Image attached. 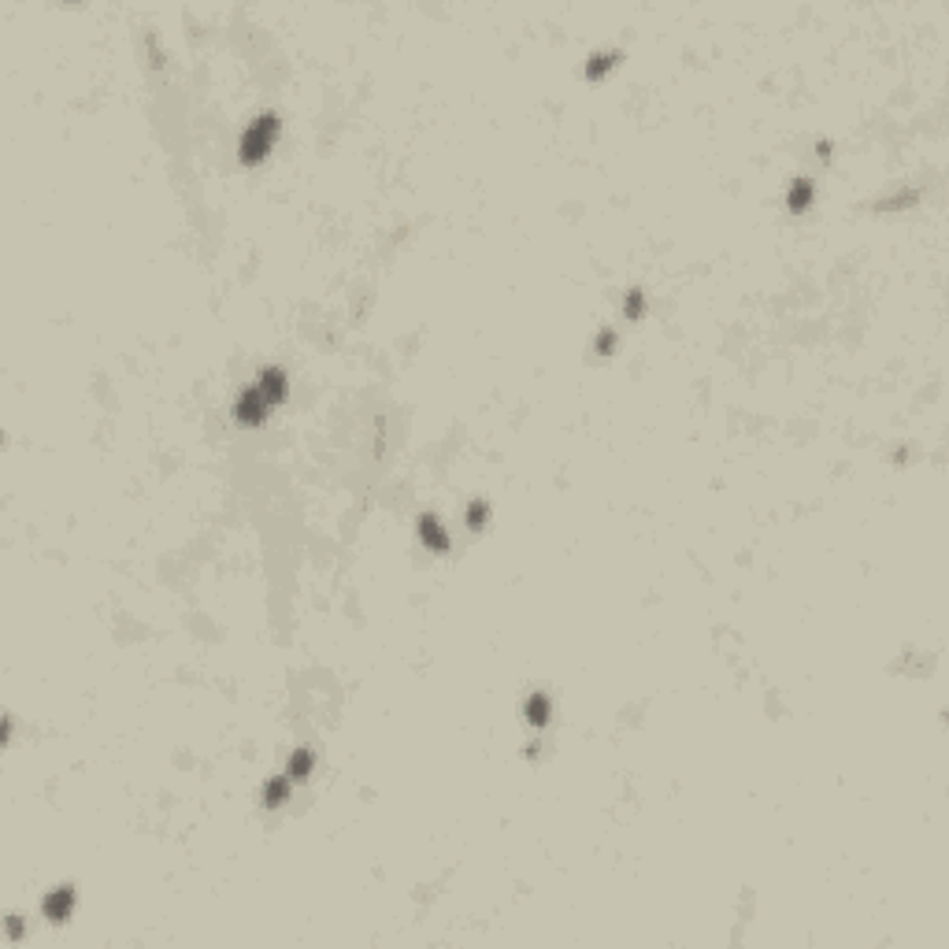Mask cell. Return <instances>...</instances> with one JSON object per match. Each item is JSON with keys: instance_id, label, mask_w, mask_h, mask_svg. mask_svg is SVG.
I'll use <instances>...</instances> for the list:
<instances>
[{"instance_id": "6da1fadb", "label": "cell", "mask_w": 949, "mask_h": 949, "mask_svg": "<svg viewBox=\"0 0 949 949\" xmlns=\"http://www.w3.org/2000/svg\"><path fill=\"white\" fill-rule=\"evenodd\" d=\"M275 134H278V119L271 116H260L249 130H245V138H241V160L245 163H260L267 156V148L275 145Z\"/></svg>"}, {"instance_id": "7a4b0ae2", "label": "cell", "mask_w": 949, "mask_h": 949, "mask_svg": "<svg viewBox=\"0 0 949 949\" xmlns=\"http://www.w3.org/2000/svg\"><path fill=\"white\" fill-rule=\"evenodd\" d=\"M267 412H271V401L260 394L256 386L245 389V394H241V401L234 404V419H237V423H260Z\"/></svg>"}, {"instance_id": "3957f363", "label": "cell", "mask_w": 949, "mask_h": 949, "mask_svg": "<svg viewBox=\"0 0 949 949\" xmlns=\"http://www.w3.org/2000/svg\"><path fill=\"white\" fill-rule=\"evenodd\" d=\"M71 905H74V890L71 886H56L52 894L45 898V916L60 923V920L71 916Z\"/></svg>"}, {"instance_id": "277c9868", "label": "cell", "mask_w": 949, "mask_h": 949, "mask_svg": "<svg viewBox=\"0 0 949 949\" xmlns=\"http://www.w3.org/2000/svg\"><path fill=\"white\" fill-rule=\"evenodd\" d=\"M256 389H260V394L271 401V408H275L278 401L286 397V371H282V367H267L264 375H260V386H256Z\"/></svg>"}, {"instance_id": "5b68a950", "label": "cell", "mask_w": 949, "mask_h": 949, "mask_svg": "<svg viewBox=\"0 0 949 949\" xmlns=\"http://www.w3.org/2000/svg\"><path fill=\"white\" fill-rule=\"evenodd\" d=\"M419 534H423V542L431 545L434 553H445V549H449V538L441 534V527H438V519H434V515H423V519H419Z\"/></svg>"}, {"instance_id": "8992f818", "label": "cell", "mask_w": 949, "mask_h": 949, "mask_svg": "<svg viewBox=\"0 0 949 949\" xmlns=\"http://www.w3.org/2000/svg\"><path fill=\"white\" fill-rule=\"evenodd\" d=\"M786 204H790V212H805L809 204H812V182H809V178H797Z\"/></svg>"}, {"instance_id": "52a82bcc", "label": "cell", "mask_w": 949, "mask_h": 949, "mask_svg": "<svg viewBox=\"0 0 949 949\" xmlns=\"http://www.w3.org/2000/svg\"><path fill=\"white\" fill-rule=\"evenodd\" d=\"M527 719L534 723V727H542V723H549V697H545V694H534V697H527Z\"/></svg>"}, {"instance_id": "ba28073f", "label": "cell", "mask_w": 949, "mask_h": 949, "mask_svg": "<svg viewBox=\"0 0 949 949\" xmlns=\"http://www.w3.org/2000/svg\"><path fill=\"white\" fill-rule=\"evenodd\" d=\"M286 797H289V779H271L264 786V805H271V809H278Z\"/></svg>"}, {"instance_id": "9c48e42d", "label": "cell", "mask_w": 949, "mask_h": 949, "mask_svg": "<svg viewBox=\"0 0 949 949\" xmlns=\"http://www.w3.org/2000/svg\"><path fill=\"white\" fill-rule=\"evenodd\" d=\"M312 764H315L312 749H297V753L289 756V779H304V775L312 771Z\"/></svg>"}, {"instance_id": "30bf717a", "label": "cell", "mask_w": 949, "mask_h": 949, "mask_svg": "<svg viewBox=\"0 0 949 949\" xmlns=\"http://www.w3.org/2000/svg\"><path fill=\"white\" fill-rule=\"evenodd\" d=\"M616 60H620V52H601V56H593V60H590V74L597 78V74H601V71H608V67L616 63Z\"/></svg>"}, {"instance_id": "8fae6325", "label": "cell", "mask_w": 949, "mask_h": 949, "mask_svg": "<svg viewBox=\"0 0 949 949\" xmlns=\"http://www.w3.org/2000/svg\"><path fill=\"white\" fill-rule=\"evenodd\" d=\"M642 308H645V301H642V289H630V293H627V319H638V315H642Z\"/></svg>"}, {"instance_id": "7c38bea8", "label": "cell", "mask_w": 949, "mask_h": 949, "mask_svg": "<svg viewBox=\"0 0 949 949\" xmlns=\"http://www.w3.org/2000/svg\"><path fill=\"white\" fill-rule=\"evenodd\" d=\"M482 523H486V501H475V505L468 508V527L478 530Z\"/></svg>"}]
</instances>
